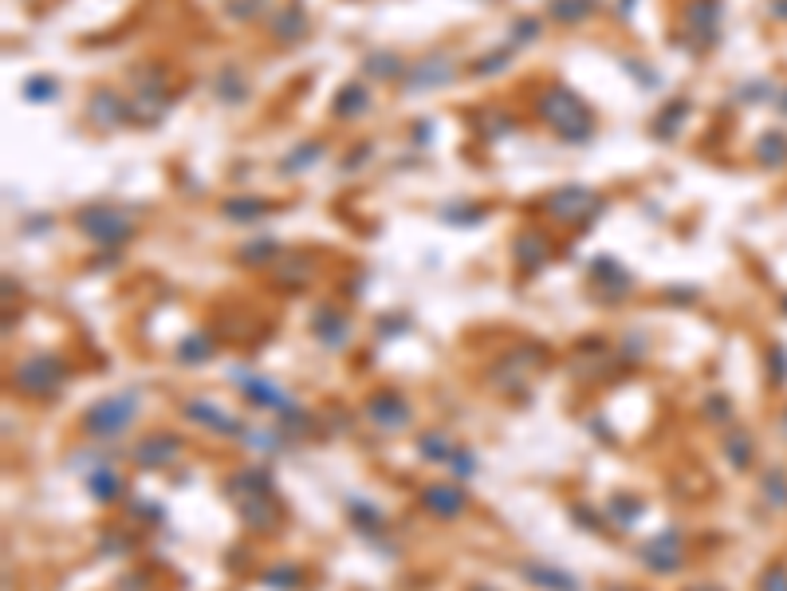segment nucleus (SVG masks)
<instances>
[{"instance_id":"nucleus-1","label":"nucleus","mask_w":787,"mask_h":591,"mask_svg":"<svg viewBox=\"0 0 787 591\" xmlns=\"http://www.w3.org/2000/svg\"><path fill=\"white\" fill-rule=\"evenodd\" d=\"M138 414V394L134 390H123V394H111V398L95 402L83 418V430L95 433V438H118L126 426L134 422Z\"/></svg>"},{"instance_id":"nucleus-2","label":"nucleus","mask_w":787,"mask_h":591,"mask_svg":"<svg viewBox=\"0 0 787 591\" xmlns=\"http://www.w3.org/2000/svg\"><path fill=\"white\" fill-rule=\"evenodd\" d=\"M16 387L28 390V394H52L59 382H64V367L59 359H47V355H36V359H24L16 367Z\"/></svg>"},{"instance_id":"nucleus-3","label":"nucleus","mask_w":787,"mask_h":591,"mask_svg":"<svg viewBox=\"0 0 787 591\" xmlns=\"http://www.w3.org/2000/svg\"><path fill=\"white\" fill-rule=\"evenodd\" d=\"M177 450H182V441H177L174 433H150L146 441H138L134 461L146 469H158V466H166V461H174Z\"/></svg>"},{"instance_id":"nucleus-4","label":"nucleus","mask_w":787,"mask_h":591,"mask_svg":"<svg viewBox=\"0 0 787 591\" xmlns=\"http://www.w3.org/2000/svg\"><path fill=\"white\" fill-rule=\"evenodd\" d=\"M366 414H371L378 426L394 430V426H406V418H410V407H406V398H398L394 390H382V394H374V398L366 402Z\"/></svg>"},{"instance_id":"nucleus-5","label":"nucleus","mask_w":787,"mask_h":591,"mask_svg":"<svg viewBox=\"0 0 787 591\" xmlns=\"http://www.w3.org/2000/svg\"><path fill=\"white\" fill-rule=\"evenodd\" d=\"M642 564L654 568V571H673L677 564H681V552H677L673 532H662V536H654L650 544H642Z\"/></svg>"},{"instance_id":"nucleus-6","label":"nucleus","mask_w":787,"mask_h":591,"mask_svg":"<svg viewBox=\"0 0 787 591\" xmlns=\"http://www.w3.org/2000/svg\"><path fill=\"white\" fill-rule=\"evenodd\" d=\"M422 505L433 512V517H441V520H449V517H457V512L465 509V492L457 489V485H430L422 492Z\"/></svg>"},{"instance_id":"nucleus-7","label":"nucleus","mask_w":787,"mask_h":591,"mask_svg":"<svg viewBox=\"0 0 787 591\" xmlns=\"http://www.w3.org/2000/svg\"><path fill=\"white\" fill-rule=\"evenodd\" d=\"M185 414L189 418H197L201 426H209V430H217V433H241V422L233 418V414H225L221 407H213V402H201V398H193L185 407Z\"/></svg>"},{"instance_id":"nucleus-8","label":"nucleus","mask_w":787,"mask_h":591,"mask_svg":"<svg viewBox=\"0 0 787 591\" xmlns=\"http://www.w3.org/2000/svg\"><path fill=\"white\" fill-rule=\"evenodd\" d=\"M241 382H244V394H248V398L261 402V407H272V410H284V407H287V398L272 387V382H264V379H248V374H241Z\"/></svg>"},{"instance_id":"nucleus-9","label":"nucleus","mask_w":787,"mask_h":591,"mask_svg":"<svg viewBox=\"0 0 787 591\" xmlns=\"http://www.w3.org/2000/svg\"><path fill=\"white\" fill-rule=\"evenodd\" d=\"M524 576H532L540 587H552V591H579L575 579L567 571H555V568H540V564H524Z\"/></svg>"},{"instance_id":"nucleus-10","label":"nucleus","mask_w":787,"mask_h":591,"mask_svg":"<svg viewBox=\"0 0 787 591\" xmlns=\"http://www.w3.org/2000/svg\"><path fill=\"white\" fill-rule=\"evenodd\" d=\"M91 492L98 501H115L118 492H123V481H118V473H95V477H91Z\"/></svg>"},{"instance_id":"nucleus-11","label":"nucleus","mask_w":787,"mask_h":591,"mask_svg":"<svg viewBox=\"0 0 787 591\" xmlns=\"http://www.w3.org/2000/svg\"><path fill=\"white\" fill-rule=\"evenodd\" d=\"M422 453L430 461H441V458H449V453H453V446H449V438H445V433L433 430V433H425V438H422Z\"/></svg>"},{"instance_id":"nucleus-12","label":"nucleus","mask_w":787,"mask_h":591,"mask_svg":"<svg viewBox=\"0 0 787 591\" xmlns=\"http://www.w3.org/2000/svg\"><path fill=\"white\" fill-rule=\"evenodd\" d=\"M295 579H300V571L295 568H272L264 576V584H272V587H295Z\"/></svg>"},{"instance_id":"nucleus-13","label":"nucleus","mask_w":787,"mask_h":591,"mask_svg":"<svg viewBox=\"0 0 787 591\" xmlns=\"http://www.w3.org/2000/svg\"><path fill=\"white\" fill-rule=\"evenodd\" d=\"M205 355H209V339H201V335H197V339H189L185 347H182V359H185V363H201Z\"/></svg>"}]
</instances>
